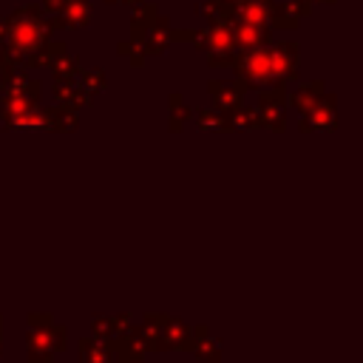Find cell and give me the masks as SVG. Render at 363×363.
<instances>
[{
    "label": "cell",
    "mask_w": 363,
    "mask_h": 363,
    "mask_svg": "<svg viewBox=\"0 0 363 363\" xmlns=\"http://www.w3.org/2000/svg\"><path fill=\"white\" fill-rule=\"evenodd\" d=\"M79 363H111L108 343H102L96 337H82L79 340Z\"/></svg>",
    "instance_id": "obj_4"
},
{
    "label": "cell",
    "mask_w": 363,
    "mask_h": 363,
    "mask_svg": "<svg viewBox=\"0 0 363 363\" xmlns=\"http://www.w3.org/2000/svg\"><path fill=\"white\" fill-rule=\"evenodd\" d=\"M77 363H79V360H77Z\"/></svg>",
    "instance_id": "obj_7"
},
{
    "label": "cell",
    "mask_w": 363,
    "mask_h": 363,
    "mask_svg": "<svg viewBox=\"0 0 363 363\" xmlns=\"http://www.w3.org/2000/svg\"><path fill=\"white\" fill-rule=\"evenodd\" d=\"M43 326H51V315L45 312H31L28 315V329H43Z\"/></svg>",
    "instance_id": "obj_6"
},
{
    "label": "cell",
    "mask_w": 363,
    "mask_h": 363,
    "mask_svg": "<svg viewBox=\"0 0 363 363\" xmlns=\"http://www.w3.org/2000/svg\"><path fill=\"white\" fill-rule=\"evenodd\" d=\"M28 363H51L57 352L65 346V329L62 326H43V329H28Z\"/></svg>",
    "instance_id": "obj_1"
},
{
    "label": "cell",
    "mask_w": 363,
    "mask_h": 363,
    "mask_svg": "<svg viewBox=\"0 0 363 363\" xmlns=\"http://www.w3.org/2000/svg\"><path fill=\"white\" fill-rule=\"evenodd\" d=\"M190 343H193V326L182 323L179 318H167L153 340V349L176 352V349H190Z\"/></svg>",
    "instance_id": "obj_2"
},
{
    "label": "cell",
    "mask_w": 363,
    "mask_h": 363,
    "mask_svg": "<svg viewBox=\"0 0 363 363\" xmlns=\"http://www.w3.org/2000/svg\"><path fill=\"white\" fill-rule=\"evenodd\" d=\"M190 352L196 357H201L204 363H218L221 360V340L218 337H210V329L207 326H193Z\"/></svg>",
    "instance_id": "obj_3"
},
{
    "label": "cell",
    "mask_w": 363,
    "mask_h": 363,
    "mask_svg": "<svg viewBox=\"0 0 363 363\" xmlns=\"http://www.w3.org/2000/svg\"><path fill=\"white\" fill-rule=\"evenodd\" d=\"M91 337H96V340L108 343V340L113 337V320H111L108 315H96V318H94V323H91Z\"/></svg>",
    "instance_id": "obj_5"
}]
</instances>
